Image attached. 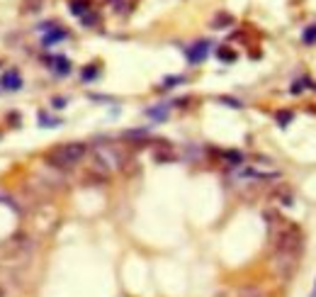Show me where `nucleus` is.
<instances>
[{
  "label": "nucleus",
  "mask_w": 316,
  "mask_h": 297,
  "mask_svg": "<svg viewBox=\"0 0 316 297\" xmlns=\"http://www.w3.org/2000/svg\"><path fill=\"white\" fill-rule=\"evenodd\" d=\"M66 105H69V100L66 98H54L51 100V107H54V110H64Z\"/></svg>",
  "instance_id": "nucleus-24"
},
{
  "label": "nucleus",
  "mask_w": 316,
  "mask_h": 297,
  "mask_svg": "<svg viewBox=\"0 0 316 297\" xmlns=\"http://www.w3.org/2000/svg\"><path fill=\"white\" fill-rule=\"evenodd\" d=\"M209 51H212V42L200 39V42H195L193 46H187V49H185V56H187V61H190L193 66H200V64L209 56Z\"/></svg>",
  "instance_id": "nucleus-4"
},
{
  "label": "nucleus",
  "mask_w": 316,
  "mask_h": 297,
  "mask_svg": "<svg viewBox=\"0 0 316 297\" xmlns=\"http://www.w3.org/2000/svg\"><path fill=\"white\" fill-rule=\"evenodd\" d=\"M219 102H224V105H229V107H236V110H241L243 107V102L241 100H236V98H229V95H221Z\"/></svg>",
  "instance_id": "nucleus-23"
},
{
  "label": "nucleus",
  "mask_w": 316,
  "mask_h": 297,
  "mask_svg": "<svg viewBox=\"0 0 316 297\" xmlns=\"http://www.w3.org/2000/svg\"><path fill=\"white\" fill-rule=\"evenodd\" d=\"M229 25H234V17L229 13H219L212 20V27H217V29H224V27H229Z\"/></svg>",
  "instance_id": "nucleus-12"
},
{
  "label": "nucleus",
  "mask_w": 316,
  "mask_h": 297,
  "mask_svg": "<svg viewBox=\"0 0 316 297\" xmlns=\"http://www.w3.org/2000/svg\"><path fill=\"white\" fill-rule=\"evenodd\" d=\"M66 37H69V32H66L64 27H58V25H56V27H51L46 34H44V37H41V44H44V46H54V44L64 42Z\"/></svg>",
  "instance_id": "nucleus-7"
},
{
  "label": "nucleus",
  "mask_w": 316,
  "mask_h": 297,
  "mask_svg": "<svg viewBox=\"0 0 316 297\" xmlns=\"http://www.w3.org/2000/svg\"><path fill=\"white\" fill-rule=\"evenodd\" d=\"M97 22H100V15H97V13H93V10H90V13H85V15H83V25H85V27H95Z\"/></svg>",
  "instance_id": "nucleus-22"
},
{
  "label": "nucleus",
  "mask_w": 316,
  "mask_h": 297,
  "mask_svg": "<svg viewBox=\"0 0 316 297\" xmlns=\"http://www.w3.org/2000/svg\"><path fill=\"white\" fill-rule=\"evenodd\" d=\"M241 178H258V181H270V178H280L277 170H256V168H246L241 170Z\"/></svg>",
  "instance_id": "nucleus-8"
},
{
  "label": "nucleus",
  "mask_w": 316,
  "mask_h": 297,
  "mask_svg": "<svg viewBox=\"0 0 316 297\" xmlns=\"http://www.w3.org/2000/svg\"><path fill=\"white\" fill-rule=\"evenodd\" d=\"M302 42L304 44H316V25H309V27L304 29Z\"/></svg>",
  "instance_id": "nucleus-19"
},
{
  "label": "nucleus",
  "mask_w": 316,
  "mask_h": 297,
  "mask_svg": "<svg viewBox=\"0 0 316 297\" xmlns=\"http://www.w3.org/2000/svg\"><path fill=\"white\" fill-rule=\"evenodd\" d=\"M97 76H100V69H97L95 64H90V66H85L81 71V78H83V83H93Z\"/></svg>",
  "instance_id": "nucleus-13"
},
{
  "label": "nucleus",
  "mask_w": 316,
  "mask_h": 297,
  "mask_svg": "<svg viewBox=\"0 0 316 297\" xmlns=\"http://www.w3.org/2000/svg\"><path fill=\"white\" fill-rule=\"evenodd\" d=\"M311 297H316V287H314V292H311Z\"/></svg>",
  "instance_id": "nucleus-27"
},
{
  "label": "nucleus",
  "mask_w": 316,
  "mask_h": 297,
  "mask_svg": "<svg viewBox=\"0 0 316 297\" xmlns=\"http://www.w3.org/2000/svg\"><path fill=\"white\" fill-rule=\"evenodd\" d=\"M0 297H5V290H3V287H0Z\"/></svg>",
  "instance_id": "nucleus-26"
},
{
  "label": "nucleus",
  "mask_w": 316,
  "mask_h": 297,
  "mask_svg": "<svg viewBox=\"0 0 316 297\" xmlns=\"http://www.w3.org/2000/svg\"><path fill=\"white\" fill-rule=\"evenodd\" d=\"M39 125H41V127H58V125H61V120H54V117H49V114L41 110V112H39Z\"/></svg>",
  "instance_id": "nucleus-17"
},
{
  "label": "nucleus",
  "mask_w": 316,
  "mask_h": 297,
  "mask_svg": "<svg viewBox=\"0 0 316 297\" xmlns=\"http://www.w3.org/2000/svg\"><path fill=\"white\" fill-rule=\"evenodd\" d=\"M146 117H151L153 122H165V117H168V105H156V107H149V110H146Z\"/></svg>",
  "instance_id": "nucleus-9"
},
{
  "label": "nucleus",
  "mask_w": 316,
  "mask_h": 297,
  "mask_svg": "<svg viewBox=\"0 0 316 297\" xmlns=\"http://www.w3.org/2000/svg\"><path fill=\"white\" fill-rule=\"evenodd\" d=\"M22 73L17 71V69H10V71L3 73V78H0V88L3 90H10V93H15V90H20L22 88Z\"/></svg>",
  "instance_id": "nucleus-5"
},
{
  "label": "nucleus",
  "mask_w": 316,
  "mask_h": 297,
  "mask_svg": "<svg viewBox=\"0 0 316 297\" xmlns=\"http://www.w3.org/2000/svg\"><path fill=\"white\" fill-rule=\"evenodd\" d=\"M224 158H226L229 163H234V166H241V163H243V154H241V151H224Z\"/></svg>",
  "instance_id": "nucleus-18"
},
{
  "label": "nucleus",
  "mask_w": 316,
  "mask_h": 297,
  "mask_svg": "<svg viewBox=\"0 0 316 297\" xmlns=\"http://www.w3.org/2000/svg\"><path fill=\"white\" fill-rule=\"evenodd\" d=\"M46 66L56 73V76H69L71 73V61L66 56H51L46 58Z\"/></svg>",
  "instance_id": "nucleus-6"
},
{
  "label": "nucleus",
  "mask_w": 316,
  "mask_h": 297,
  "mask_svg": "<svg viewBox=\"0 0 316 297\" xmlns=\"http://www.w3.org/2000/svg\"><path fill=\"white\" fill-rule=\"evenodd\" d=\"M29 254V236L27 234H15L8 244V261H22Z\"/></svg>",
  "instance_id": "nucleus-3"
},
{
  "label": "nucleus",
  "mask_w": 316,
  "mask_h": 297,
  "mask_svg": "<svg viewBox=\"0 0 316 297\" xmlns=\"http://www.w3.org/2000/svg\"><path fill=\"white\" fill-rule=\"evenodd\" d=\"M265 219H268L273 246H275V268L280 270L282 278H289L292 270L297 268L299 254L304 249L302 229L287 222V219H282V217H277L275 212H265Z\"/></svg>",
  "instance_id": "nucleus-1"
},
{
  "label": "nucleus",
  "mask_w": 316,
  "mask_h": 297,
  "mask_svg": "<svg viewBox=\"0 0 316 297\" xmlns=\"http://www.w3.org/2000/svg\"><path fill=\"white\" fill-rule=\"evenodd\" d=\"M241 297H263V295H261V292H256V290H250V292H243Z\"/></svg>",
  "instance_id": "nucleus-25"
},
{
  "label": "nucleus",
  "mask_w": 316,
  "mask_h": 297,
  "mask_svg": "<svg viewBox=\"0 0 316 297\" xmlns=\"http://www.w3.org/2000/svg\"><path fill=\"white\" fill-rule=\"evenodd\" d=\"M71 13L76 17H83L85 13H90V0H71Z\"/></svg>",
  "instance_id": "nucleus-10"
},
{
  "label": "nucleus",
  "mask_w": 316,
  "mask_h": 297,
  "mask_svg": "<svg viewBox=\"0 0 316 297\" xmlns=\"http://www.w3.org/2000/svg\"><path fill=\"white\" fill-rule=\"evenodd\" d=\"M153 156H156V161H158V163H168V161H173V158H175L168 144H161V149H156Z\"/></svg>",
  "instance_id": "nucleus-11"
},
{
  "label": "nucleus",
  "mask_w": 316,
  "mask_h": 297,
  "mask_svg": "<svg viewBox=\"0 0 316 297\" xmlns=\"http://www.w3.org/2000/svg\"><path fill=\"white\" fill-rule=\"evenodd\" d=\"M217 56H219L221 61H226V64H234V61H236V51H234V49H229V46H219V49H217Z\"/></svg>",
  "instance_id": "nucleus-15"
},
{
  "label": "nucleus",
  "mask_w": 316,
  "mask_h": 297,
  "mask_svg": "<svg viewBox=\"0 0 316 297\" xmlns=\"http://www.w3.org/2000/svg\"><path fill=\"white\" fill-rule=\"evenodd\" d=\"M124 139H134V142H146L149 139V129H129L122 134Z\"/></svg>",
  "instance_id": "nucleus-14"
},
{
  "label": "nucleus",
  "mask_w": 316,
  "mask_h": 297,
  "mask_svg": "<svg viewBox=\"0 0 316 297\" xmlns=\"http://www.w3.org/2000/svg\"><path fill=\"white\" fill-rule=\"evenodd\" d=\"M185 83V76H168V78H163V85L161 88H175V85Z\"/></svg>",
  "instance_id": "nucleus-21"
},
{
  "label": "nucleus",
  "mask_w": 316,
  "mask_h": 297,
  "mask_svg": "<svg viewBox=\"0 0 316 297\" xmlns=\"http://www.w3.org/2000/svg\"><path fill=\"white\" fill-rule=\"evenodd\" d=\"M275 120H277V125H280V127H287L289 122L294 120V114L289 112V110H280V112L275 114Z\"/></svg>",
  "instance_id": "nucleus-16"
},
{
  "label": "nucleus",
  "mask_w": 316,
  "mask_h": 297,
  "mask_svg": "<svg viewBox=\"0 0 316 297\" xmlns=\"http://www.w3.org/2000/svg\"><path fill=\"white\" fill-rule=\"evenodd\" d=\"M309 85H311V81H309V78H299L297 83H294L292 88H289V93H292V95H299V93H302L304 88H309Z\"/></svg>",
  "instance_id": "nucleus-20"
},
{
  "label": "nucleus",
  "mask_w": 316,
  "mask_h": 297,
  "mask_svg": "<svg viewBox=\"0 0 316 297\" xmlns=\"http://www.w3.org/2000/svg\"><path fill=\"white\" fill-rule=\"evenodd\" d=\"M88 154V144L83 142H69V144H58L54 146L49 154H46V161L56 166V168H73L78 166Z\"/></svg>",
  "instance_id": "nucleus-2"
}]
</instances>
